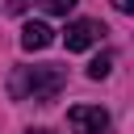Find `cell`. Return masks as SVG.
Masks as SVG:
<instances>
[{
  "label": "cell",
  "instance_id": "1",
  "mask_svg": "<svg viewBox=\"0 0 134 134\" xmlns=\"http://www.w3.org/2000/svg\"><path fill=\"white\" fill-rule=\"evenodd\" d=\"M67 84V71L46 63V67H17L13 80H8V92L17 100H38V105H50Z\"/></svg>",
  "mask_w": 134,
  "mask_h": 134
},
{
  "label": "cell",
  "instance_id": "2",
  "mask_svg": "<svg viewBox=\"0 0 134 134\" xmlns=\"http://www.w3.org/2000/svg\"><path fill=\"white\" fill-rule=\"evenodd\" d=\"M67 126H71V134H105L109 130V113L100 105H71L67 109Z\"/></svg>",
  "mask_w": 134,
  "mask_h": 134
},
{
  "label": "cell",
  "instance_id": "3",
  "mask_svg": "<svg viewBox=\"0 0 134 134\" xmlns=\"http://www.w3.org/2000/svg\"><path fill=\"white\" fill-rule=\"evenodd\" d=\"M100 34H109L100 21H92V17H80V21H71V25H67L63 42H67V50H88V46H96V42H100Z\"/></svg>",
  "mask_w": 134,
  "mask_h": 134
},
{
  "label": "cell",
  "instance_id": "4",
  "mask_svg": "<svg viewBox=\"0 0 134 134\" xmlns=\"http://www.w3.org/2000/svg\"><path fill=\"white\" fill-rule=\"evenodd\" d=\"M50 42H54V29H50L46 21H29V25L21 29V50H29V54H34V50H46Z\"/></svg>",
  "mask_w": 134,
  "mask_h": 134
},
{
  "label": "cell",
  "instance_id": "5",
  "mask_svg": "<svg viewBox=\"0 0 134 134\" xmlns=\"http://www.w3.org/2000/svg\"><path fill=\"white\" fill-rule=\"evenodd\" d=\"M109 71H113V50H105V54H96L88 63V80H105Z\"/></svg>",
  "mask_w": 134,
  "mask_h": 134
},
{
  "label": "cell",
  "instance_id": "6",
  "mask_svg": "<svg viewBox=\"0 0 134 134\" xmlns=\"http://www.w3.org/2000/svg\"><path fill=\"white\" fill-rule=\"evenodd\" d=\"M42 8H46V13H54V17H67V13L75 8V0H42Z\"/></svg>",
  "mask_w": 134,
  "mask_h": 134
},
{
  "label": "cell",
  "instance_id": "7",
  "mask_svg": "<svg viewBox=\"0 0 134 134\" xmlns=\"http://www.w3.org/2000/svg\"><path fill=\"white\" fill-rule=\"evenodd\" d=\"M29 4H34V0H8V13H25Z\"/></svg>",
  "mask_w": 134,
  "mask_h": 134
},
{
  "label": "cell",
  "instance_id": "8",
  "mask_svg": "<svg viewBox=\"0 0 134 134\" xmlns=\"http://www.w3.org/2000/svg\"><path fill=\"white\" fill-rule=\"evenodd\" d=\"M113 8L117 13H134V0H113Z\"/></svg>",
  "mask_w": 134,
  "mask_h": 134
},
{
  "label": "cell",
  "instance_id": "9",
  "mask_svg": "<svg viewBox=\"0 0 134 134\" xmlns=\"http://www.w3.org/2000/svg\"><path fill=\"white\" fill-rule=\"evenodd\" d=\"M29 134H50V130H29Z\"/></svg>",
  "mask_w": 134,
  "mask_h": 134
}]
</instances>
